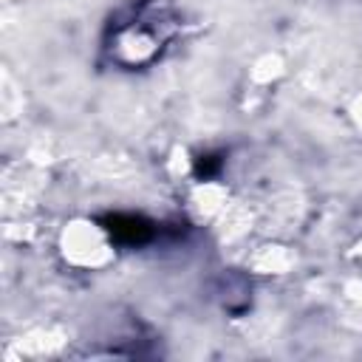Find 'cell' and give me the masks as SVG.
Wrapping results in <instances>:
<instances>
[{
	"label": "cell",
	"instance_id": "cell-1",
	"mask_svg": "<svg viewBox=\"0 0 362 362\" xmlns=\"http://www.w3.org/2000/svg\"><path fill=\"white\" fill-rule=\"evenodd\" d=\"M59 249L65 255V260L76 269H99L110 260V240L105 235L102 226H96L93 221H74L62 229L59 238Z\"/></svg>",
	"mask_w": 362,
	"mask_h": 362
}]
</instances>
